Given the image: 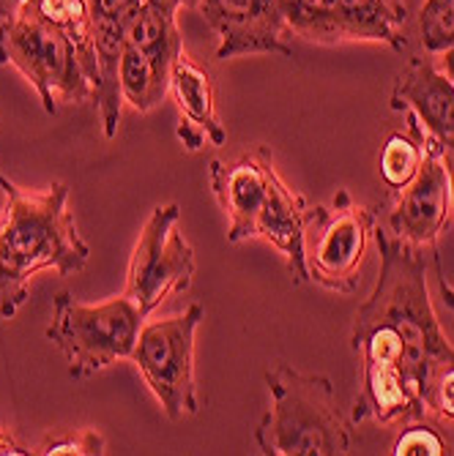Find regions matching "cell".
Wrapping results in <instances>:
<instances>
[{"label":"cell","mask_w":454,"mask_h":456,"mask_svg":"<svg viewBox=\"0 0 454 456\" xmlns=\"http://www.w3.org/2000/svg\"><path fill=\"white\" fill-rule=\"evenodd\" d=\"M170 94L176 99L181 120L202 129L211 145L227 142V129L219 120L214 79H211L209 69H202L186 50L178 53V58L170 69Z\"/></svg>","instance_id":"obj_15"},{"label":"cell","mask_w":454,"mask_h":456,"mask_svg":"<svg viewBox=\"0 0 454 456\" xmlns=\"http://www.w3.org/2000/svg\"><path fill=\"white\" fill-rule=\"evenodd\" d=\"M202 320V304H189L181 314L143 322L129 358L170 421H184L200 410L194 380V334Z\"/></svg>","instance_id":"obj_6"},{"label":"cell","mask_w":454,"mask_h":456,"mask_svg":"<svg viewBox=\"0 0 454 456\" xmlns=\"http://www.w3.org/2000/svg\"><path fill=\"white\" fill-rule=\"evenodd\" d=\"M197 4L200 0H181V6H186V9H197Z\"/></svg>","instance_id":"obj_28"},{"label":"cell","mask_w":454,"mask_h":456,"mask_svg":"<svg viewBox=\"0 0 454 456\" xmlns=\"http://www.w3.org/2000/svg\"><path fill=\"white\" fill-rule=\"evenodd\" d=\"M94 20V41H96V63H99V86L94 91V104L102 118V134L112 140L120 123V82L118 66L120 53L127 45V25L143 0H88Z\"/></svg>","instance_id":"obj_14"},{"label":"cell","mask_w":454,"mask_h":456,"mask_svg":"<svg viewBox=\"0 0 454 456\" xmlns=\"http://www.w3.org/2000/svg\"><path fill=\"white\" fill-rule=\"evenodd\" d=\"M381 276L353 320L351 347L361 355V394L353 421L410 424L427 419L425 388L454 358L433 312L425 276V248L376 227Z\"/></svg>","instance_id":"obj_1"},{"label":"cell","mask_w":454,"mask_h":456,"mask_svg":"<svg viewBox=\"0 0 454 456\" xmlns=\"http://www.w3.org/2000/svg\"><path fill=\"white\" fill-rule=\"evenodd\" d=\"M392 453L394 456H443V453H451V445L433 424H427V419H422V421L405 424L402 435L394 440Z\"/></svg>","instance_id":"obj_20"},{"label":"cell","mask_w":454,"mask_h":456,"mask_svg":"<svg viewBox=\"0 0 454 456\" xmlns=\"http://www.w3.org/2000/svg\"><path fill=\"white\" fill-rule=\"evenodd\" d=\"M441 55H443V74H446V79L451 82V88H454V50H446Z\"/></svg>","instance_id":"obj_27"},{"label":"cell","mask_w":454,"mask_h":456,"mask_svg":"<svg viewBox=\"0 0 454 456\" xmlns=\"http://www.w3.org/2000/svg\"><path fill=\"white\" fill-rule=\"evenodd\" d=\"M402 112H405V120H408V129L392 134L384 142L381 159H378L381 178L392 191H400V189H405L410 181H414L419 167H422V161H425L427 132H425V126L419 123L414 110H402Z\"/></svg>","instance_id":"obj_17"},{"label":"cell","mask_w":454,"mask_h":456,"mask_svg":"<svg viewBox=\"0 0 454 456\" xmlns=\"http://www.w3.org/2000/svg\"><path fill=\"white\" fill-rule=\"evenodd\" d=\"M176 134H178V140L184 142V148L186 151H200L205 142H209V137H205V132L202 129H197V126H192V123H186V120H178V129H176Z\"/></svg>","instance_id":"obj_23"},{"label":"cell","mask_w":454,"mask_h":456,"mask_svg":"<svg viewBox=\"0 0 454 456\" xmlns=\"http://www.w3.org/2000/svg\"><path fill=\"white\" fill-rule=\"evenodd\" d=\"M422 404L427 416H438L443 421H454V358L446 361L430 378Z\"/></svg>","instance_id":"obj_22"},{"label":"cell","mask_w":454,"mask_h":456,"mask_svg":"<svg viewBox=\"0 0 454 456\" xmlns=\"http://www.w3.org/2000/svg\"><path fill=\"white\" fill-rule=\"evenodd\" d=\"M376 227V211L359 205L348 189H340L332 202L310 208L304 230L310 281L340 296L356 293L359 271Z\"/></svg>","instance_id":"obj_7"},{"label":"cell","mask_w":454,"mask_h":456,"mask_svg":"<svg viewBox=\"0 0 454 456\" xmlns=\"http://www.w3.org/2000/svg\"><path fill=\"white\" fill-rule=\"evenodd\" d=\"M271 404L255 429L266 456H345L353 448L351 424L340 412L334 386L326 375H304L291 363L266 371Z\"/></svg>","instance_id":"obj_3"},{"label":"cell","mask_w":454,"mask_h":456,"mask_svg":"<svg viewBox=\"0 0 454 456\" xmlns=\"http://www.w3.org/2000/svg\"><path fill=\"white\" fill-rule=\"evenodd\" d=\"M107 443L96 429H74V432H58L47 435L30 453L38 456H63V453H77V456H99L104 453Z\"/></svg>","instance_id":"obj_21"},{"label":"cell","mask_w":454,"mask_h":456,"mask_svg":"<svg viewBox=\"0 0 454 456\" xmlns=\"http://www.w3.org/2000/svg\"><path fill=\"white\" fill-rule=\"evenodd\" d=\"M0 191L6 194L0 216V320H12L25 306L28 284L38 271L77 273L88 265L91 246L77 232L66 183L30 191L0 173Z\"/></svg>","instance_id":"obj_2"},{"label":"cell","mask_w":454,"mask_h":456,"mask_svg":"<svg viewBox=\"0 0 454 456\" xmlns=\"http://www.w3.org/2000/svg\"><path fill=\"white\" fill-rule=\"evenodd\" d=\"M143 4H148V6H153V9H159L164 14H170V17H176L178 9H181V0H143Z\"/></svg>","instance_id":"obj_25"},{"label":"cell","mask_w":454,"mask_h":456,"mask_svg":"<svg viewBox=\"0 0 454 456\" xmlns=\"http://www.w3.org/2000/svg\"><path fill=\"white\" fill-rule=\"evenodd\" d=\"M285 9L293 33L304 41H373L402 53L419 0H285Z\"/></svg>","instance_id":"obj_8"},{"label":"cell","mask_w":454,"mask_h":456,"mask_svg":"<svg viewBox=\"0 0 454 456\" xmlns=\"http://www.w3.org/2000/svg\"><path fill=\"white\" fill-rule=\"evenodd\" d=\"M392 110H414L422 126L435 137L441 161L449 175L451 202H454V88L446 74L430 58H414L394 79ZM438 289L443 304L454 312V289L443 281L441 260L435 255Z\"/></svg>","instance_id":"obj_11"},{"label":"cell","mask_w":454,"mask_h":456,"mask_svg":"<svg viewBox=\"0 0 454 456\" xmlns=\"http://www.w3.org/2000/svg\"><path fill=\"white\" fill-rule=\"evenodd\" d=\"M118 82L123 102H129L137 112H151L170 94V69L151 55L123 45Z\"/></svg>","instance_id":"obj_16"},{"label":"cell","mask_w":454,"mask_h":456,"mask_svg":"<svg viewBox=\"0 0 454 456\" xmlns=\"http://www.w3.org/2000/svg\"><path fill=\"white\" fill-rule=\"evenodd\" d=\"M197 12L219 41V61L238 55H293V28L287 22L285 0H200Z\"/></svg>","instance_id":"obj_10"},{"label":"cell","mask_w":454,"mask_h":456,"mask_svg":"<svg viewBox=\"0 0 454 456\" xmlns=\"http://www.w3.org/2000/svg\"><path fill=\"white\" fill-rule=\"evenodd\" d=\"M417 17L427 53L441 55L446 50H454V0H425Z\"/></svg>","instance_id":"obj_19"},{"label":"cell","mask_w":454,"mask_h":456,"mask_svg":"<svg viewBox=\"0 0 454 456\" xmlns=\"http://www.w3.org/2000/svg\"><path fill=\"white\" fill-rule=\"evenodd\" d=\"M178 222H181V208L176 202L156 205L129 257L123 293L145 314H151L170 296L189 289L194 279L197 271L194 248L184 238Z\"/></svg>","instance_id":"obj_9"},{"label":"cell","mask_w":454,"mask_h":456,"mask_svg":"<svg viewBox=\"0 0 454 456\" xmlns=\"http://www.w3.org/2000/svg\"><path fill=\"white\" fill-rule=\"evenodd\" d=\"M274 175L277 167L266 145H255L230 161L214 159L209 164V183L227 216L230 243L258 238V219L268 200Z\"/></svg>","instance_id":"obj_12"},{"label":"cell","mask_w":454,"mask_h":456,"mask_svg":"<svg viewBox=\"0 0 454 456\" xmlns=\"http://www.w3.org/2000/svg\"><path fill=\"white\" fill-rule=\"evenodd\" d=\"M0 66H14L50 115L58 112V102H94V86L66 33L28 9L0 20Z\"/></svg>","instance_id":"obj_5"},{"label":"cell","mask_w":454,"mask_h":456,"mask_svg":"<svg viewBox=\"0 0 454 456\" xmlns=\"http://www.w3.org/2000/svg\"><path fill=\"white\" fill-rule=\"evenodd\" d=\"M30 448H25L9 429L0 427V456H28Z\"/></svg>","instance_id":"obj_24"},{"label":"cell","mask_w":454,"mask_h":456,"mask_svg":"<svg viewBox=\"0 0 454 456\" xmlns=\"http://www.w3.org/2000/svg\"><path fill=\"white\" fill-rule=\"evenodd\" d=\"M394 194L397 197L389 211V230L400 240L417 246V248H430L433 255H438L435 240L449 216L451 189H449L446 167L441 161L438 142L430 132L425 140V161H422L417 178Z\"/></svg>","instance_id":"obj_13"},{"label":"cell","mask_w":454,"mask_h":456,"mask_svg":"<svg viewBox=\"0 0 454 456\" xmlns=\"http://www.w3.org/2000/svg\"><path fill=\"white\" fill-rule=\"evenodd\" d=\"M145 320L148 314L127 293L102 304H82L69 289H61L45 334L63 353L69 375L88 380L96 371L132 358Z\"/></svg>","instance_id":"obj_4"},{"label":"cell","mask_w":454,"mask_h":456,"mask_svg":"<svg viewBox=\"0 0 454 456\" xmlns=\"http://www.w3.org/2000/svg\"><path fill=\"white\" fill-rule=\"evenodd\" d=\"M25 4H28V0H0V20L17 14Z\"/></svg>","instance_id":"obj_26"},{"label":"cell","mask_w":454,"mask_h":456,"mask_svg":"<svg viewBox=\"0 0 454 456\" xmlns=\"http://www.w3.org/2000/svg\"><path fill=\"white\" fill-rule=\"evenodd\" d=\"M127 45L173 69L178 53L184 50V38L178 33L176 17L143 4L127 25Z\"/></svg>","instance_id":"obj_18"}]
</instances>
